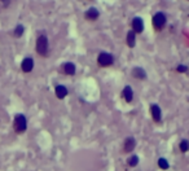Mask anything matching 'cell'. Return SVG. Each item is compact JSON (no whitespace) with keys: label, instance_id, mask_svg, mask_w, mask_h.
Instances as JSON below:
<instances>
[{"label":"cell","instance_id":"1","mask_svg":"<svg viewBox=\"0 0 189 171\" xmlns=\"http://www.w3.org/2000/svg\"><path fill=\"white\" fill-rule=\"evenodd\" d=\"M13 128L17 134H23L27 128V121L26 117L23 114H17L14 117V123H13Z\"/></svg>","mask_w":189,"mask_h":171},{"label":"cell","instance_id":"7","mask_svg":"<svg viewBox=\"0 0 189 171\" xmlns=\"http://www.w3.org/2000/svg\"><path fill=\"white\" fill-rule=\"evenodd\" d=\"M135 147H136V140L134 137H127L124 140V147H123V151L124 153H131L134 152Z\"/></svg>","mask_w":189,"mask_h":171},{"label":"cell","instance_id":"6","mask_svg":"<svg viewBox=\"0 0 189 171\" xmlns=\"http://www.w3.org/2000/svg\"><path fill=\"white\" fill-rule=\"evenodd\" d=\"M132 28H134V33L135 34H140L144 31V22H142V20L140 18V17H135V18L132 20Z\"/></svg>","mask_w":189,"mask_h":171},{"label":"cell","instance_id":"10","mask_svg":"<svg viewBox=\"0 0 189 171\" xmlns=\"http://www.w3.org/2000/svg\"><path fill=\"white\" fill-rule=\"evenodd\" d=\"M122 96L124 97L127 102H131L134 100V91H132V87L131 86H126L123 88V92H122Z\"/></svg>","mask_w":189,"mask_h":171},{"label":"cell","instance_id":"16","mask_svg":"<svg viewBox=\"0 0 189 171\" xmlns=\"http://www.w3.org/2000/svg\"><path fill=\"white\" fill-rule=\"evenodd\" d=\"M127 163H128V166H131V167H135V166H137V163H139V157L137 156H131L130 158L127 159Z\"/></svg>","mask_w":189,"mask_h":171},{"label":"cell","instance_id":"4","mask_svg":"<svg viewBox=\"0 0 189 171\" xmlns=\"http://www.w3.org/2000/svg\"><path fill=\"white\" fill-rule=\"evenodd\" d=\"M113 62H114V57L110 55V53L101 52L97 57V64L102 67H108L110 65H113Z\"/></svg>","mask_w":189,"mask_h":171},{"label":"cell","instance_id":"3","mask_svg":"<svg viewBox=\"0 0 189 171\" xmlns=\"http://www.w3.org/2000/svg\"><path fill=\"white\" fill-rule=\"evenodd\" d=\"M166 25V16L162 12H157L153 16V26H154L155 31H161Z\"/></svg>","mask_w":189,"mask_h":171},{"label":"cell","instance_id":"13","mask_svg":"<svg viewBox=\"0 0 189 171\" xmlns=\"http://www.w3.org/2000/svg\"><path fill=\"white\" fill-rule=\"evenodd\" d=\"M55 92H56V96L58 99H63V97H66V96H67V88L65 87V86H62V84L57 86V87L55 88Z\"/></svg>","mask_w":189,"mask_h":171},{"label":"cell","instance_id":"15","mask_svg":"<svg viewBox=\"0 0 189 171\" xmlns=\"http://www.w3.org/2000/svg\"><path fill=\"white\" fill-rule=\"evenodd\" d=\"M179 149L181 151V153H187L189 151V141L188 140H181L180 144H179Z\"/></svg>","mask_w":189,"mask_h":171},{"label":"cell","instance_id":"19","mask_svg":"<svg viewBox=\"0 0 189 171\" xmlns=\"http://www.w3.org/2000/svg\"><path fill=\"white\" fill-rule=\"evenodd\" d=\"M176 70L179 71V73H187L188 66H185V65H179V66L176 67Z\"/></svg>","mask_w":189,"mask_h":171},{"label":"cell","instance_id":"11","mask_svg":"<svg viewBox=\"0 0 189 171\" xmlns=\"http://www.w3.org/2000/svg\"><path fill=\"white\" fill-rule=\"evenodd\" d=\"M62 71L65 74H67V75H74L75 74V65H74L73 62H66L63 64V65L61 66Z\"/></svg>","mask_w":189,"mask_h":171},{"label":"cell","instance_id":"12","mask_svg":"<svg viewBox=\"0 0 189 171\" xmlns=\"http://www.w3.org/2000/svg\"><path fill=\"white\" fill-rule=\"evenodd\" d=\"M132 77L136 78V79H147V73L142 67H134L132 70Z\"/></svg>","mask_w":189,"mask_h":171},{"label":"cell","instance_id":"18","mask_svg":"<svg viewBox=\"0 0 189 171\" xmlns=\"http://www.w3.org/2000/svg\"><path fill=\"white\" fill-rule=\"evenodd\" d=\"M23 31H25V27L22 26V25H18V26L16 27V30H14V37H17V38L22 37Z\"/></svg>","mask_w":189,"mask_h":171},{"label":"cell","instance_id":"2","mask_svg":"<svg viewBox=\"0 0 189 171\" xmlns=\"http://www.w3.org/2000/svg\"><path fill=\"white\" fill-rule=\"evenodd\" d=\"M36 52L43 57L48 56V39L45 35H40L36 40Z\"/></svg>","mask_w":189,"mask_h":171},{"label":"cell","instance_id":"5","mask_svg":"<svg viewBox=\"0 0 189 171\" xmlns=\"http://www.w3.org/2000/svg\"><path fill=\"white\" fill-rule=\"evenodd\" d=\"M150 115L152 118L154 119V122H161V118H162V110L157 104H153L150 105Z\"/></svg>","mask_w":189,"mask_h":171},{"label":"cell","instance_id":"14","mask_svg":"<svg viewBox=\"0 0 189 171\" xmlns=\"http://www.w3.org/2000/svg\"><path fill=\"white\" fill-rule=\"evenodd\" d=\"M136 44V35L134 31H128L127 33V45L130 48H134Z\"/></svg>","mask_w":189,"mask_h":171},{"label":"cell","instance_id":"8","mask_svg":"<svg viewBox=\"0 0 189 171\" xmlns=\"http://www.w3.org/2000/svg\"><path fill=\"white\" fill-rule=\"evenodd\" d=\"M33 67H34V60L31 58V57H26V58L22 61V64H21V69H22L25 73L31 71Z\"/></svg>","mask_w":189,"mask_h":171},{"label":"cell","instance_id":"9","mask_svg":"<svg viewBox=\"0 0 189 171\" xmlns=\"http://www.w3.org/2000/svg\"><path fill=\"white\" fill-rule=\"evenodd\" d=\"M99 16H100V12L95 8V7H91V8L84 13V17H85V18H87V20H91V21L97 20V18H99Z\"/></svg>","mask_w":189,"mask_h":171},{"label":"cell","instance_id":"17","mask_svg":"<svg viewBox=\"0 0 189 171\" xmlns=\"http://www.w3.org/2000/svg\"><path fill=\"white\" fill-rule=\"evenodd\" d=\"M158 166H159V169H162V170H167L170 167V163L166 158H159L158 159Z\"/></svg>","mask_w":189,"mask_h":171}]
</instances>
